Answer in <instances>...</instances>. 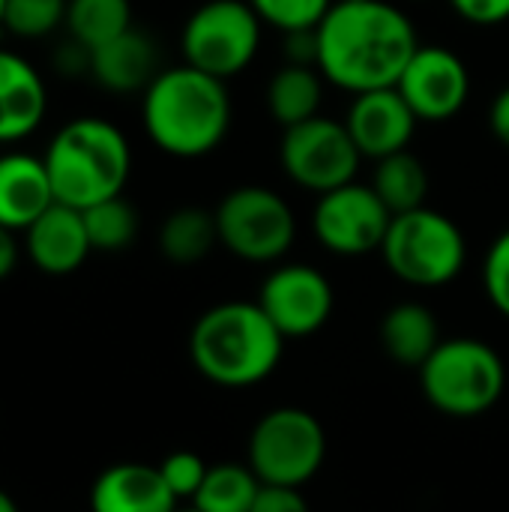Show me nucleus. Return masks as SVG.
Returning a JSON list of instances; mask_svg holds the SVG:
<instances>
[{"mask_svg": "<svg viewBox=\"0 0 509 512\" xmlns=\"http://www.w3.org/2000/svg\"><path fill=\"white\" fill-rule=\"evenodd\" d=\"M315 33L318 72L354 96L396 87L420 48L411 18L387 0H339Z\"/></svg>", "mask_w": 509, "mask_h": 512, "instance_id": "1", "label": "nucleus"}, {"mask_svg": "<svg viewBox=\"0 0 509 512\" xmlns=\"http://www.w3.org/2000/svg\"><path fill=\"white\" fill-rule=\"evenodd\" d=\"M147 138L168 156L198 159L213 153L231 129V96L222 78L189 63L162 69L141 102Z\"/></svg>", "mask_w": 509, "mask_h": 512, "instance_id": "2", "label": "nucleus"}, {"mask_svg": "<svg viewBox=\"0 0 509 512\" xmlns=\"http://www.w3.org/2000/svg\"><path fill=\"white\" fill-rule=\"evenodd\" d=\"M285 354V336L258 303L228 300L207 309L189 333V360L216 387L240 390L267 381Z\"/></svg>", "mask_w": 509, "mask_h": 512, "instance_id": "3", "label": "nucleus"}, {"mask_svg": "<svg viewBox=\"0 0 509 512\" xmlns=\"http://www.w3.org/2000/svg\"><path fill=\"white\" fill-rule=\"evenodd\" d=\"M42 162L54 201L87 210L99 201L123 195L132 171V150L126 135L111 120L75 117L51 138Z\"/></svg>", "mask_w": 509, "mask_h": 512, "instance_id": "4", "label": "nucleus"}, {"mask_svg": "<svg viewBox=\"0 0 509 512\" xmlns=\"http://www.w3.org/2000/svg\"><path fill=\"white\" fill-rule=\"evenodd\" d=\"M426 402L456 420L489 414L507 390V366L501 354L471 336L444 339L417 369Z\"/></svg>", "mask_w": 509, "mask_h": 512, "instance_id": "5", "label": "nucleus"}, {"mask_svg": "<svg viewBox=\"0 0 509 512\" xmlns=\"http://www.w3.org/2000/svg\"><path fill=\"white\" fill-rule=\"evenodd\" d=\"M381 255L399 282L411 288H444L465 270L468 243L450 216L420 207L393 216Z\"/></svg>", "mask_w": 509, "mask_h": 512, "instance_id": "6", "label": "nucleus"}, {"mask_svg": "<svg viewBox=\"0 0 509 512\" xmlns=\"http://www.w3.org/2000/svg\"><path fill=\"white\" fill-rule=\"evenodd\" d=\"M327 459V432L306 408H273L249 435V468L264 486H306Z\"/></svg>", "mask_w": 509, "mask_h": 512, "instance_id": "7", "label": "nucleus"}, {"mask_svg": "<svg viewBox=\"0 0 509 512\" xmlns=\"http://www.w3.org/2000/svg\"><path fill=\"white\" fill-rule=\"evenodd\" d=\"M219 243L240 261L273 264L297 240L291 204L267 186H237L213 210Z\"/></svg>", "mask_w": 509, "mask_h": 512, "instance_id": "8", "label": "nucleus"}, {"mask_svg": "<svg viewBox=\"0 0 509 512\" xmlns=\"http://www.w3.org/2000/svg\"><path fill=\"white\" fill-rule=\"evenodd\" d=\"M261 24L249 0H207L183 24V57L189 66L228 81L255 60Z\"/></svg>", "mask_w": 509, "mask_h": 512, "instance_id": "9", "label": "nucleus"}, {"mask_svg": "<svg viewBox=\"0 0 509 512\" xmlns=\"http://www.w3.org/2000/svg\"><path fill=\"white\" fill-rule=\"evenodd\" d=\"M279 162L291 183L306 192L327 195L354 183L363 153L357 150L345 123L333 117H312L285 129L279 144Z\"/></svg>", "mask_w": 509, "mask_h": 512, "instance_id": "10", "label": "nucleus"}, {"mask_svg": "<svg viewBox=\"0 0 509 512\" xmlns=\"http://www.w3.org/2000/svg\"><path fill=\"white\" fill-rule=\"evenodd\" d=\"M393 213L375 195L372 186L348 183L327 195H318L312 210V231L318 243L342 258H360L369 252H381Z\"/></svg>", "mask_w": 509, "mask_h": 512, "instance_id": "11", "label": "nucleus"}, {"mask_svg": "<svg viewBox=\"0 0 509 512\" xmlns=\"http://www.w3.org/2000/svg\"><path fill=\"white\" fill-rule=\"evenodd\" d=\"M255 303L285 339H306L330 321L336 294L318 267L282 264L264 279Z\"/></svg>", "mask_w": 509, "mask_h": 512, "instance_id": "12", "label": "nucleus"}, {"mask_svg": "<svg viewBox=\"0 0 509 512\" xmlns=\"http://www.w3.org/2000/svg\"><path fill=\"white\" fill-rule=\"evenodd\" d=\"M396 90L420 123H447L468 105L471 72L456 51L444 45H420L399 75Z\"/></svg>", "mask_w": 509, "mask_h": 512, "instance_id": "13", "label": "nucleus"}, {"mask_svg": "<svg viewBox=\"0 0 509 512\" xmlns=\"http://www.w3.org/2000/svg\"><path fill=\"white\" fill-rule=\"evenodd\" d=\"M417 117L408 108V102L402 99V93L396 87H384V90H369L354 96L345 126L357 144V150L366 159H387L393 153L408 150L414 132H417Z\"/></svg>", "mask_w": 509, "mask_h": 512, "instance_id": "14", "label": "nucleus"}, {"mask_svg": "<svg viewBox=\"0 0 509 512\" xmlns=\"http://www.w3.org/2000/svg\"><path fill=\"white\" fill-rule=\"evenodd\" d=\"M24 252L36 270L45 276H69L75 273L90 249L84 216L75 207L51 204L27 231H24Z\"/></svg>", "mask_w": 509, "mask_h": 512, "instance_id": "15", "label": "nucleus"}, {"mask_svg": "<svg viewBox=\"0 0 509 512\" xmlns=\"http://www.w3.org/2000/svg\"><path fill=\"white\" fill-rule=\"evenodd\" d=\"M177 498L156 465L117 462L90 489V512H177Z\"/></svg>", "mask_w": 509, "mask_h": 512, "instance_id": "16", "label": "nucleus"}, {"mask_svg": "<svg viewBox=\"0 0 509 512\" xmlns=\"http://www.w3.org/2000/svg\"><path fill=\"white\" fill-rule=\"evenodd\" d=\"M54 201V189L42 156L3 153L0 156V225L9 231H27Z\"/></svg>", "mask_w": 509, "mask_h": 512, "instance_id": "17", "label": "nucleus"}, {"mask_svg": "<svg viewBox=\"0 0 509 512\" xmlns=\"http://www.w3.org/2000/svg\"><path fill=\"white\" fill-rule=\"evenodd\" d=\"M42 75L15 51L0 48V144L27 138L45 117Z\"/></svg>", "mask_w": 509, "mask_h": 512, "instance_id": "18", "label": "nucleus"}, {"mask_svg": "<svg viewBox=\"0 0 509 512\" xmlns=\"http://www.w3.org/2000/svg\"><path fill=\"white\" fill-rule=\"evenodd\" d=\"M90 75L111 93L147 90L156 72V45L141 30H126L117 39L90 51Z\"/></svg>", "mask_w": 509, "mask_h": 512, "instance_id": "19", "label": "nucleus"}, {"mask_svg": "<svg viewBox=\"0 0 509 512\" xmlns=\"http://www.w3.org/2000/svg\"><path fill=\"white\" fill-rule=\"evenodd\" d=\"M378 336H381V348L387 351V357L408 369H420L435 354V348L444 342L438 315L423 303L393 306L381 318Z\"/></svg>", "mask_w": 509, "mask_h": 512, "instance_id": "20", "label": "nucleus"}, {"mask_svg": "<svg viewBox=\"0 0 509 512\" xmlns=\"http://www.w3.org/2000/svg\"><path fill=\"white\" fill-rule=\"evenodd\" d=\"M324 75L315 66L285 63L267 84V108L285 129L306 123L321 114Z\"/></svg>", "mask_w": 509, "mask_h": 512, "instance_id": "21", "label": "nucleus"}, {"mask_svg": "<svg viewBox=\"0 0 509 512\" xmlns=\"http://www.w3.org/2000/svg\"><path fill=\"white\" fill-rule=\"evenodd\" d=\"M369 186L375 189V195L384 201V207L393 216H402V213L426 207L429 174H426V165L411 150H402L375 165Z\"/></svg>", "mask_w": 509, "mask_h": 512, "instance_id": "22", "label": "nucleus"}, {"mask_svg": "<svg viewBox=\"0 0 509 512\" xmlns=\"http://www.w3.org/2000/svg\"><path fill=\"white\" fill-rule=\"evenodd\" d=\"M219 243L216 216L204 207H180L159 228V252L171 264H198Z\"/></svg>", "mask_w": 509, "mask_h": 512, "instance_id": "23", "label": "nucleus"}, {"mask_svg": "<svg viewBox=\"0 0 509 512\" xmlns=\"http://www.w3.org/2000/svg\"><path fill=\"white\" fill-rule=\"evenodd\" d=\"M261 492V480L249 465L219 462L210 465L198 495L192 498V510L198 512H252V504Z\"/></svg>", "mask_w": 509, "mask_h": 512, "instance_id": "24", "label": "nucleus"}, {"mask_svg": "<svg viewBox=\"0 0 509 512\" xmlns=\"http://www.w3.org/2000/svg\"><path fill=\"white\" fill-rule=\"evenodd\" d=\"M69 39L87 51L117 39L132 30V3L129 0H69L66 6Z\"/></svg>", "mask_w": 509, "mask_h": 512, "instance_id": "25", "label": "nucleus"}, {"mask_svg": "<svg viewBox=\"0 0 509 512\" xmlns=\"http://www.w3.org/2000/svg\"><path fill=\"white\" fill-rule=\"evenodd\" d=\"M81 216L93 252H120L132 246V240L138 237V213L123 195L99 201L81 210Z\"/></svg>", "mask_w": 509, "mask_h": 512, "instance_id": "26", "label": "nucleus"}, {"mask_svg": "<svg viewBox=\"0 0 509 512\" xmlns=\"http://www.w3.org/2000/svg\"><path fill=\"white\" fill-rule=\"evenodd\" d=\"M69 0H6L3 30L21 39H39L66 24Z\"/></svg>", "mask_w": 509, "mask_h": 512, "instance_id": "27", "label": "nucleus"}, {"mask_svg": "<svg viewBox=\"0 0 509 512\" xmlns=\"http://www.w3.org/2000/svg\"><path fill=\"white\" fill-rule=\"evenodd\" d=\"M249 6L264 24L282 33H297L315 30L330 12L333 0H249Z\"/></svg>", "mask_w": 509, "mask_h": 512, "instance_id": "28", "label": "nucleus"}, {"mask_svg": "<svg viewBox=\"0 0 509 512\" xmlns=\"http://www.w3.org/2000/svg\"><path fill=\"white\" fill-rule=\"evenodd\" d=\"M156 468H159L162 480L168 483V489L174 492L177 501H192V498L198 495V489H201L207 471H210V465H207L198 453H192V450L168 453Z\"/></svg>", "mask_w": 509, "mask_h": 512, "instance_id": "29", "label": "nucleus"}, {"mask_svg": "<svg viewBox=\"0 0 509 512\" xmlns=\"http://www.w3.org/2000/svg\"><path fill=\"white\" fill-rule=\"evenodd\" d=\"M483 285L492 300V306L509 321V228L498 234V240L489 246L486 264H483Z\"/></svg>", "mask_w": 509, "mask_h": 512, "instance_id": "30", "label": "nucleus"}, {"mask_svg": "<svg viewBox=\"0 0 509 512\" xmlns=\"http://www.w3.org/2000/svg\"><path fill=\"white\" fill-rule=\"evenodd\" d=\"M450 6L477 27H498L509 21V0H450Z\"/></svg>", "mask_w": 509, "mask_h": 512, "instance_id": "31", "label": "nucleus"}, {"mask_svg": "<svg viewBox=\"0 0 509 512\" xmlns=\"http://www.w3.org/2000/svg\"><path fill=\"white\" fill-rule=\"evenodd\" d=\"M252 512H309V504L300 489L288 486H264L252 504Z\"/></svg>", "mask_w": 509, "mask_h": 512, "instance_id": "32", "label": "nucleus"}, {"mask_svg": "<svg viewBox=\"0 0 509 512\" xmlns=\"http://www.w3.org/2000/svg\"><path fill=\"white\" fill-rule=\"evenodd\" d=\"M315 30L285 33V57H288V63H294V66H315L318 69V33Z\"/></svg>", "mask_w": 509, "mask_h": 512, "instance_id": "33", "label": "nucleus"}, {"mask_svg": "<svg viewBox=\"0 0 509 512\" xmlns=\"http://www.w3.org/2000/svg\"><path fill=\"white\" fill-rule=\"evenodd\" d=\"M489 126L495 132V138L509 150V87H504L495 102H492V111H489Z\"/></svg>", "mask_w": 509, "mask_h": 512, "instance_id": "34", "label": "nucleus"}, {"mask_svg": "<svg viewBox=\"0 0 509 512\" xmlns=\"http://www.w3.org/2000/svg\"><path fill=\"white\" fill-rule=\"evenodd\" d=\"M18 255H21V249H18V237H15V231H9V228H3V225H0V282H3V279H9V276L15 273Z\"/></svg>", "mask_w": 509, "mask_h": 512, "instance_id": "35", "label": "nucleus"}, {"mask_svg": "<svg viewBox=\"0 0 509 512\" xmlns=\"http://www.w3.org/2000/svg\"><path fill=\"white\" fill-rule=\"evenodd\" d=\"M0 512H21L18 510V504H15V498H12L6 489H0Z\"/></svg>", "mask_w": 509, "mask_h": 512, "instance_id": "36", "label": "nucleus"}, {"mask_svg": "<svg viewBox=\"0 0 509 512\" xmlns=\"http://www.w3.org/2000/svg\"><path fill=\"white\" fill-rule=\"evenodd\" d=\"M3 9H6V0H0V30H3Z\"/></svg>", "mask_w": 509, "mask_h": 512, "instance_id": "37", "label": "nucleus"}, {"mask_svg": "<svg viewBox=\"0 0 509 512\" xmlns=\"http://www.w3.org/2000/svg\"><path fill=\"white\" fill-rule=\"evenodd\" d=\"M177 512H198V510H177Z\"/></svg>", "mask_w": 509, "mask_h": 512, "instance_id": "38", "label": "nucleus"}, {"mask_svg": "<svg viewBox=\"0 0 509 512\" xmlns=\"http://www.w3.org/2000/svg\"><path fill=\"white\" fill-rule=\"evenodd\" d=\"M414 3H426V0H414Z\"/></svg>", "mask_w": 509, "mask_h": 512, "instance_id": "39", "label": "nucleus"}]
</instances>
